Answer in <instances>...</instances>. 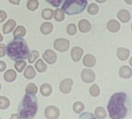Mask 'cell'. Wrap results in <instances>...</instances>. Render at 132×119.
<instances>
[{"label": "cell", "instance_id": "cell-1", "mask_svg": "<svg viewBox=\"0 0 132 119\" xmlns=\"http://www.w3.org/2000/svg\"><path fill=\"white\" fill-rule=\"evenodd\" d=\"M127 95L123 92L116 93L112 95L107 105L110 117L112 119H121L126 117L128 109L126 107Z\"/></svg>", "mask_w": 132, "mask_h": 119}, {"label": "cell", "instance_id": "cell-2", "mask_svg": "<svg viewBox=\"0 0 132 119\" xmlns=\"http://www.w3.org/2000/svg\"><path fill=\"white\" fill-rule=\"evenodd\" d=\"M6 51L7 56L13 61L25 59L29 54L27 42L22 38H15L8 43Z\"/></svg>", "mask_w": 132, "mask_h": 119}, {"label": "cell", "instance_id": "cell-3", "mask_svg": "<svg viewBox=\"0 0 132 119\" xmlns=\"http://www.w3.org/2000/svg\"><path fill=\"white\" fill-rule=\"evenodd\" d=\"M38 111V100L35 94L26 93L18 107L20 118L32 119Z\"/></svg>", "mask_w": 132, "mask_h": 119}, {"label": "cell", "instance_id": "cell-4", "mask_svg": "<svg viewBox=\"0 0 132 119\" xmlns=\"http://www.w3.org/2000/svg\"><path fill=\"white\" fill-rule=\"evenodd\" d=\"M87 3V0H65L61 9L68 15H77L84 11Z\"/></svg>", "mask_w": 132, "mask_h": 119}, {"label": "cell", "instance_id": "cell-5", "mask_svg": "<svg viewBox=\"0 0 132 119\" xmlns=\"http://www.w3.org/2000/svg\"><path fill=\"white\" fill-rule=\"evenodd\" d=\"M70 42L67 39L58 38L56 39L54 43V48L60 52H65L69 48Z\"/></svg>", "mask_w": 132, "mask_h": 119}, {"label": "cell", "instance_id": "cell-6", "mask_svg": "<svg viewBox=\"0 0 132 119\" xmlns=\"http://www.w3.org/2000/svg\"><path fill=\"white\" fill-rule=\"evenodd\" d=\"M60 110L56 106H48L44 111V115L48 119H56L60 116Z\"/></svg>", "mask_w": 132, "mask_h": 119}, {"label": "cell", "instance_id": "cell-7", "mask_svg": "<svg viewBox=\"0 0 132 119\" xmlns=\"http://www.w3.org/2000/svg\"><path fill=\"white\" fill-rule=\"evenodd\" d=\"M81 78L85 83H91L95 80V74L90 69H83L81 72Z\"/></svg>", "mask_w": 132, "mask_h": 119}, {"label": "cell", "instance_id": "cell-8", "mask_svg": "<svg viewBox=\"0 0 132 119\" xmlns=\"http://www.w3.org/2000/svg\"><path fill=\"white\" fill-rule=\"evenodd\" d=\"M42 57H43L44 59L45 60L48 64L50 65L54 64L56 63V60H57V55H56V53L52 49L46 50L45 52L44 53Z\"/></svg>", "mask_w": 132, "mask_h": 119}, {"label": "cell", "instance_id": "cell-9", "mask_svg": "<svg viewBox=\"0 0 132 119\" xmlns=\"http://www.w3.org/2000/svg\"><path fill=\"white\" fill-rule=\"evenodd\" d=\"M73 84V82L71 79L65 78L63 80H62L60 83V91L63 94H68L70 92L71 87Z\"/></svg>", "mask_w": 132, "mask_h": 119}, {"label": "cell", "instance_id": "cell-10", "mask_svg": "<svg viewBox=\"0 0 132 119\" xmlns=\"http://www.w3.org/2000/svg\"><path fill=\"white\" fill-rule=\"evenodd\" d=\"M83 54V50L79 47H74L71 51V58L75 62H78Z\"/></svg>", "mask_w": 132, "mask_h": 119}, {"label": "cell", "instance_id": "cell-11", "mask_svg": "<svg viewBox=\"0 0 132 119\" xmlns=\"http://www.w3.org/2000/svg\"><path fill=\"white\" fill-rule=\"evenodd\" d=\"M79 29L82 33L89 32L91 29V24L87 20L82 19L79 22Z\"/></svg>", "mask_w": 132, "mask_h": 119}, {"label": "cell", "instance_id": "cell-12", "mask_svg": "<svg viewBox=\"0 0 132 119\" xmlns=\"http://www.w3.org/2000/svg\"><path fill=\"white\" fill-rule=\"evenodd\" d=\"M82 63L87 67H93L96 64V58L91 54H87L82 59Z\"/></svg>", "mask_w": 132, "mask_h": 119}, {"label": "cell", "instance_id": "cell-13", "mask_svg": "<svg viewBox=\"0 0 132 119\" xmlns=\"http://www.w3.org/2000/svg\"><path fill=\"white\" fill-rule=\"evenodd\" d=\"M120 76L125 79H129L131 77L132 70L131 68L128 66H122L119 71Z\"/></svg>", "mask_w": 132, "mask_h": 119}, {"label": "cell", "instance_id": "cell-14", "mask_svg": "<svg viewBox=\"0 0 132 119\" xmlns=\"http://www.w3.org/2000/svg\"><path fill=\"white\" fill-rule=\"evenodd\" d=\"M118 18L121 22H128L130 20V13L126 9H122L118 13Z\"/></svg>", "mask_w": 132, "mask_h": 119}, {"label": "cell", "instance_id": "cell-15", "mask_svg": "<svg viewBox=\"0 0 132 119\" xmlns=\"http://www.w3.org/2000/svg\"><path fill=\"white\" fill-rule=\"evenodd\" d=\"M107 28L111 32H117L120 28V24L116 20H110L107 23Z\"/></svg>", "mask_w": 132, "mask_h": 119}, {"label": "cell", "instance_id": "cell-16", "mask_svg": "<svg viewBox=\"0 0 132 119\" xmlns=\"http://www.w3.org/2000/svg\"><path fill=\"white\" fill-rule=\"evenodd\" d=\"M16 22L13 19H9L3 26V32L4 34H9L16 26Z\"/></svg>", "mask_w": 132, "mask_h": 119}, {"label": "cell", "instance_id": "cell-17", "mask_svg": "<svg viewBox=\"0 0 132 119\" xmlns=\"http://www.w3.org/2000/svg\"><path fill=\"white\" fill-rule=\"evenodd\" d=\"M118 57L122 61H126L129 56V51L124 48H119L117 50Z\"/></svg>", "mask_w": 132, "mask_h": 119}, {"label": "cell", "instance_id": "cell-18", "mask_svg": "<svg viewBox=\"0 0 132 119\" xmlns=\"http://www.w3.org/2000/svg\"><path fill=\"white\" fill-rule=\"evenodd\" d=\"M53 28L54 27L51 22H44L40 26V32L43 34L48 35L52 32Z\"/></svg>", "mask_w": 132, "mask_h": 119}, {"label": "cell", "instance_id": "cell-19", "mask_svg": "<svg viewBox=\"0 0 132 119\" xmlns=\"http://www.w3.org/2000/svg\"><path fill=\"white\" fill-rule=\"evenodd\" d=\"M4 80L7 82H12L16 78V73L15 70L9 69L3 75Z\"/></svg>", "mask_w": 132, "mask_h": 119}, {"label": "cell", "instance_id": "cell-20", "mask_svg": "<svg viewBox=\"0 0 132 119\" xmlns=\"http://www.w3.org/2000/svg\"><path fill=\"white\" fill-rule=\"evenodd\" d=\"M52 92V88L49 84H44L40 87V93L42 95L47 97Z\"/></svg>", "mask_w": 132, "mask_h": 119}, {"label": "cell", "instance_id": "cell-21", "mask_svg": "<svg viewBox=\"0 0 132 119\" xmlns=\"http://www.w3.org/2000/svg\"><path fill=\"white\" fill-rule=\"evenodd\" d=\"M24 77L27 79H32L35 77L36 76V72H35V69L32 66L29 65L27 67L25 71L24 72Z\"/></svg>", "mask_w": 132, "mask_h": 119}, {"label": "cell", "instance_id": "cell-22", "mask_svg": "<svg viewBox=\"0 0 132 119\" xmlns=\"http://www.w3.org/2000/svg\"><path fill=\"white\" fill-rule=\"evenodd\" d=\"M95 118L98 119H102L106 116V112L104 108L102 107H97L95 111Z\"/></svg>", "mask_w": 132, "mask_h": 119}, {"label": "cell", "instance_id": "cell-23", "mask_svg": "<svg viewBox=\"0 0 132 119\" xmlns=\"http://www.w3.org/2000/svg\"><path fill=\"white\" fill-rule=\"evenodd\" d=\"M26 34V29L23 26H18L13 32L15 38H23Z\"/></svg>", "mask_w": 132, "mask_h": 119}, {"label": "cell", "instance_id": "cell-24", "mask_svg": "<svg viewBox=\"0 0 132 119\" xmlns=\"http://www.w3.org/2000/svg\"><path fill=\"white\" fill-rule=\"evenodd\" d=\"M54 16V11L50 8L44 9L42 11V17L44 20H51Z\"/></svg>", "mask_w": 132, "mask_h": 119}, {"label": "cell", "instance_id": "cell-25", "mask_svg": "<svg viewBox=\"0 0 132 119\" xmlns=\"http://www.w3.org/2000/svg\"><path fill=\"white\" fill-rule=\"evenodd\" d=\"M54 19L57 22H62L65 19L64 12L61 9H57L54 11Z\"/></svg>", "mask_w": 132, "mask_h": 119}, {"label": "cell", "instance_id": "cell-26", "mask_svg": "<svg viewBox=\"0 0 132 119\" xmlns=\"http://www.w3.org/2000/svg\"><path fill=\"white\" fill-rule=\"evenodd\" d=\"M35 67L39 72H44L47 69V66L42 59H38L35 63Z\"/></svg>", "mask_w": 132, "mask_h": 119}, {"label": "cell", "instance_id": "cell-27", "mask_svg": "<svg viewBox=\"0 0 132 119\" xmlns=\"http://www.w3.org/2000/svg\"><path fill=\"white\" fill-rule=\"evenodd\" d=\"M39 2L38 0H29L27 2V9L31 11H35L38 9Z\"/></svg>", "mask_w": 132, "mask_h": 119}, {"label": "cell", "instance_id": "cell-28", "mask_svg": "<svg viewBox=\"0 0 132 119\" xmlns=\"http://www.w3.org/2000/svg\"><path fill=\"white\" fill-rule=\"evenodd\" d=\"M10 101L7 97L5 96H0V109H6L9 107Z\"/></svg>", "mask_w": 132, "mask_h": 119}, {"label": "cell", "instance_id": "cell-29", "mask_svg": "<svg viewBox=\"0 0 132 119\" xmlns=\"http://www.w3.org/2000/svg\"><path fill=\"white\" fill-rule=\"evenodd\" d=\"M98 6L95 3H91V4L89 5V7H88V9H87V12L91 15H96L98 13Z\"/></svg>", "mask_w": 132, "mask_h": 119}, {"label": "cell", "instance_id": "cell-30", "mask_svg": "<svg viewBox=\"0 0 132 119\" xmlns=\"http://www.w3.org/2000/svg\"><path fill=\"white\" fill-rule=\"evenodd\" d=\"M73 109L74 112L77 114H79V113H81L82 111L84 110L85 106L83 105V103L80 102V101H77L73 104Z\"/></svg>", "mask_w": 132, "mask_h": 119}, {"label": "cell", "instance_id": "cell-31", "mask_svg": "<svg viewBox=\"0 0 132 119\" xmlns=\"http://www.w3.org/2000/svg\"><path fill=\"white\" fill-rule=\"evenodd\" d=\"M26 93H29V94H36L38 91L37 87L35 84L30 83L27 85L25 89Z\"/></svg>", "mask_w": 132, "mask_h": 119}, {"label": "cell", "instance_id": "cell-32", "mask_svg": "<svg viewBox=\"0 0 132 119\" xmlns=\"http://www.w3.org/2000/svg\"><path fill=\"white\" fill-rule=\"evenodd\" d=\"M27 66V63L24 61H16V63H15V68L19 72H21L23 71L24 67Z\"/></svg>", "mask_w": 132, "mask_h": 119}, {"label": "cell", "instance_id": "cell-33", "mask_svg": "<svg viewBox=\"0 0 132 119\" xmlns=\"http://www.w3.org/2000/svg\"><path fill=\"white\" fill-rule=\"evenodd\" d=\"M39 57V53L37 51L33 50L28 55V61L30 63H33L35 61V60Z\"/></svg>", "mask_w": 132, "mask_h": 119}, {"label": "cell", "instance_id": "cell-34", "mask_svg": "<svg viewBox=\"0 0 132 119\" xmlns=\"http://www.w3.org/2000/svg\"><path fill=\"white\" fill-rule=\"evenodd\" d=\"M89 92L93 97H97L100 94V89L98 85L93 84L89 89Z\"/></svg>", "mask_w": 132, "mask_h": 119}, {"label": "cell", "instance_id": "cell-35", "mask_svg": "<svg viewBox=\"0 0 132 119\" xmlns=\"http://www.w3.org/2000/svg\"><path fill=\"white\" fill-rule=\"evenodd\" d=\"M67 32L71 36H73L77 32V27L74 24H70L67 27Z\"/></svg>", "mask_w": 132, "mask_h": 119}, {"label": "cell", "instance_id": "cell-36", "mask_svg": "<svg viewBox=\"0 0 132 119\" xmlns=\"http://www.w3.org/2000/svg\"><path fill=\"white\" fill-rule=\"evenodd\" d=\"M45 1L47 3L51 5L52 6L54 7H58L62 4L63 0H45Z\"/></svg>", "mask_w": 132, "mask_h": 119}, {"label": "cell", "instance_id": "cell-37", "mask_svg": "<svg viewBox=\"0 0 132 119\" xmlns=\"http://www.w3.org/2000/svg\"><path fill=\"white\" fill-rule=\"evenodd\" d=\"M5 55V46L3 43H0V57H3Z\"/></svg>", "mask_w": 132, "mask_h": 119}, {"label": "cell", "instance_id": "cell-38", "mask_svg": "<svg viewBox=\"0 0 132 119\" xmlns=\"http://www.w3.org/2000/svg\"><path fill=\"white\" fill-rule=\"evenodd\" d=\"M7 13L4 11H0V22H2L7 19Z\"/></svg>", "mask_w": 132, "mask_h": 119}, {"label": "cell", "instance_id": "cell-39", "mask_svg": "<svg viewBox=\"0 0 132 119\" xmlns=\"http://www.w3.org/2000/svg\"><path fill=\"white\" fill-rule=\"evenodd\" d=\"M6 64L5 62L2 61H0V72H3V70L6 69Z\"/></svg>", "mask_w": 132, "mask_h": 119}, {"label": "cell", "instance_id": "cell-40", "mask_svg": "<svg viewBox=\"0 0 132 119\" xmlns=\"http://www.w3.org/2000/svg\"><path fill=\"white\" fill-rule=\"evenodd\" d=\"M9 2L12 4L15 5H19L20 4L21 0H9Z\"/></svg>", "mask_w": 132, "mask_h": 119}, {"label": "cell", "instance_id": "cell-41", "mask_svg": "<svg viewBox=\"0 0 132 119\" xmlns=\"http://www.w3.org/2000/svg\"><path fill=\"white\" fill-rule=\"evenodd\" d=\"M106 0H96V2H98V3H103L104 2H106Z\"/></svg>", "mask_w": 132, "mask_h": 119}, {"label": "cell", "instance_id": "cell-42", "mask_svg": "<svg viewBox=\"0 0 132 119\" xmlns=\"http://www.w3.org/2000/svg\"><path fill=\"white\" fill-rule=\"evenodd\" d=\"M125 2H126V3H128V4H129V5H131L132 4V0H125Z\"/></svg>", "mask_w": 132, "mask_h": 119}, {"label": "cell", "instance_id": "cell-43", "mask_svg": "<svg viewBox=\"0 0 132 119\" xmlns=\"http://www.w3.org/2000/svg\"><path fill=\"white\" fill-rule=\"evenodd\" d=\"M11 118H19V116H17V115H12V116H11Z\"/></svg>", "mask_w": 132, "mask_h": 119}, {"label": "cell", "instance_id": "cell-44", "mask_svg": "<svg viewBox=\"0 0 132 119\" xmlns=\"http://www.w3.org/2000/svg\"><path fill=\"white\" fill-rule=\"evenodd\" d=\"M3 36H2V35L0 34V42H2V41H3Z\"/></svg>", "mask_w": 132, "mask_h": 119}, {"label": "cell", "instance_id": "cell-45", "mask_svg": "<svg viewBox=\"0 0 132 119\" xmlns=\"http://www.w3.org/2000/svg\"><path fill=\"white\" fill-rule=\"evenodd\" d=\"M0 89H1V84H0Z\"/></svg>", "mask_w": 132, "mask_h": 119}]
</instances>
